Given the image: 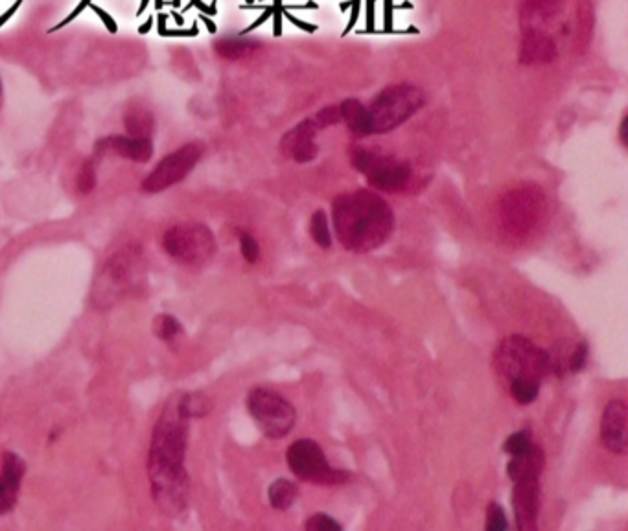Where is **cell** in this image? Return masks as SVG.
<instances>
[{
    "instance_id": "cell-32",
    "label": "cell",
    "mask_w": 628,
    "mask_h": 531,
    "mask_svg": "<svg viewBox=\"0 0 628 531\" xmlns=\"http://www.w3.org/2000/svg\"><path fill=\"white\" fill-rule=\"evenodd\" d=\"M238 240H240L242 257H244L249 264H255L256 260H258V255H260V248H258L255 238L249 235V233H244V231H242L240 236H238Z\"/></svg>"
},
{
    "instance_id": "cell-34",
    "label": "cell",
    "mask_w": 628,
    "mask_h": 531,
    "mask_svg": "<svg viewBox=\"0 0 628 531\" xmlns=\"http://www.w3.org/2000/svg\"><path fill=\"white\" fill-rule=\"evenodd\" d=\"M627 122H628V117L627 115H625V117H623V120H621V128H619V139H621V144H623V146H627L628 144Z\"/></svg>"
},
{
    "instance_id": "cell-9",
    "label": "cell",
    "mask_w": 628,
    "mask_h": 531,
    "mask_svg": "<svg viewBox=\"0 0 628 531\" xmlns=\"http://www.w3.org/2000/svg\"><path fill=\"white\" fill-rule=\"evenodd\" d=\"M163 248L172 259L187 266H203L216 253V240L209 227L201 224H179L163 236Z\"/></svg>"
},
{
    "instance_id": "cell-6",
    "label": "cell",
    "mask_w": 628,
    "mask_h": 531,
    "mask_svg": "<svg viewBox=\"0 0 628 531\" xmlns=\"http://www.w3.org/2000/svg\"><path fill=\"white\" fill-rule=\"evenodd\" d=\"M350 161L358 172L367 177L374 190L402 194L417 187L419 177L413 166L395 155L384 154L367 146H352Z\"/></svg>"
},
{
    "instance_id": "cell-26",
    "label": "cell",
    "mask_w": 628,
    "mask_h": 531,
    "mask_svg": "<svg viewBox=\"0 0 628 531\" xmlns=\"http://www.w3.org/2000/svg\"><path fill=\"white\" fill-rule=\"evenodd\" d=\"M310 235L319 248L330 249L332 246V233H330V224H328L325 211H315L310 220Z\"/></svg>"
},
{
    "instance_id": "cell-15",
    "label": "cell",
    "mask_w": 628,
    "mask_h": 531,
    "mask_svg": "<svg viewBox=\"0 0 628 531\" xmlns=\"http://www.w3.org/2000/svg\"><path fill=\"white\" fill-rule=\"evenodd\" d=\"M566 0H520V24L522 32L538 30L549 32V26L564 12Z\"/></svg>"
},
{
    "instance_id": "cell-22",
    "label": "cell",
    "mask_w": 628,
    "mask_h": 531,
    "mask_svg": "<svg viewBox=\"0 0 628 531\" xmlns=\"http://www.w3.org/2000/svg\"><path fill=\"white\" fill-rule=\"evenodd\" d=\"M124 122H126V130L131 137H140V139L152 137L153 115L146 107H129Z\"/></svg>"
},
{
    "instance_id": "cell-20",
    "label": "cell",
    "mask_w": 628,
    "mask_h": 531,
    "mask_svg": "<svg viewBox=\"0 0 628 531\" xmlns=\"http://www.w3.org/2000/svg\"><path fill=\"white\" fill-rule=\"evenodd\" d=\"M575 15H577V17H575V26H577V30H575V47H577L579 52H584V50L588 48V45H590L592 36H594V4H592L590 0H579V2H577Z\"/></svg>"
},
{
    "instance_id": "cell-17",
    "label": "cell",
    "mask_w": 628,
    "mask_h": 531,
    "mask_svg": "<svg viewBox=\"0 0 628 531\" xmlns=\"http://www.w3.org/2000/svg\"><path fill=\"white\" fill-rule=\"evenodd\" d=\"M559 56L557 39L549 32L525 30L520 39V61L525 65H546Z\"/></svg>"
},
{
    "instance_id": "cell-25",
    "label": "cell",
    "mask_w": 628,
    "mask_h": 531,
    "mask_svg": "<svg viewBox=\"0 0 628 531\" xmlns=\"http://www.w3.org/2000/svg\"><path fill=\"white\" fill-rule=\"evenodd\" d=\"M258 50V45L253 41H244V39H221L216 43V52L221 58L225 59H244L251 56L253 52Z\"/></svg>"
},
{
    "instance_id": "cell-29",
    "label": "cell",
    "mask_w": 628,
    "mask_h": 531,
    "mask_svg": "<svg viewBox=\"0 0 628 531\" xmlns=\"http://www.w3.org/2000/svg\"><path fill=\"white\" fill-rule=\"evenodd\" d=\"M304 528L308 531H341L343 526L332 519L326 513H315L310 519L306 520Z\"/></svg>"
},
{
    "instance_id": "cell-13",
    "label": "cell",
    "mask_w": 628,
    "mask_h": 531,
    "mask_svg": "<svg viewBox=\"0 0 628 531\" xmlns=\"http://www.w3.org/2000/svg\"><path fill=\"white\" fill-rule=\"evenodd\" d=\"M601 439L606 449L619 456L628 452V406L623 399L606 404L601 421Z\"/></svg>"
},
{
    "instance_id": "cell-28",
    "label": "cell",
    "mask_w": 628,
    "mask_h": 531,
    "mask_svg": "<svg viewBox=\"0 0 628 531\" xmlns=\"http://www.w3.org/2000/svg\"><path fill=\"white\" fill-rule=\"evenodd\" d=\"M533 445H535V443H533V439H531V434L525 432V430H520V432H516V434H512V436L505 439L503 450H505L509 456H518V454L527 452Z\"/></svg>"
},
{
    "instance_id": "cell-11",
    "label": "cell",
    "mask_w": 628,
    "mask_h": 531,
    "mask_svg": "<svg viewBox=\"0 0 628 531\" xmlns=\"http://www.w3.org/2000/svg\"><path fill=\"white\" fill-rule=\"evenodd\" d=\"M203 152L205 148L201 142H188L175 150L174 154L166 155L142 181V190L148 194H159L181 183L196 168Z\"/></svg>"
},
{
    "instance_id": "cell-10",
    "label": "cell",
    "mask_w": 628,
    "mask_h": 531,
    "mask_svg": "<svg viewBox=\"0 0 628 531\" xmlns=\"http://www.w3.org/2000/svg\"><path fill=\"white\" fill-rule=\"evenodd\" d=\"M247 408L256 425L260 426L264 436L269 439L288 436L297 421V413L291 402L286 401L279 393L264 388H256L249 393Z\"/></svg>"
},
{
    "instance_id": "cell-31",
    "label": "cell",
    "mask_w": 628,
    "mask_h": 531,
    "mask_svg": "<svg viewBox=\"0 0 628 531\" xmlns=\"http://www.w3.org/2000/svg\"><path fill=\"white\" fill-rule=\"evenodd\" d=\"M94 185H96V165H94V161L91 159V161H85V165L80 170L78 189H80L82 194H89V192H93Z\"/></svg>"
},
{
    "instance_id": "cell-7",
    "label": "cell",
    "mask_w": 628,
    "mask_h": 531,
    "mask_svg": "<svg viewBox=\"0 0 628 531\" xmlns=\"http://www.w3.org/2000/svg\"><path fill=\"white\" fill-rule=\"evenodd\" d=\"M546 207V196L538 187L524 185L509 190L498 203V222L503 235L524 242L542 224Z\"/></svg>"
},
{
    "instance_id": "cell-21",
    "label": "cell",
    "mask_w": 628,
    "mask_h": 531,
    "mask_svg": "<svg viewBox=\"0 0 628 531\" xmlns=\"http://www.w3.org/2000/svg\"><path fill=\"white\" fill-rule=\"evenodd\" d=\"M339 113H341V122L347 124L350 133L356 139H365L369 137V126H367V113L365 106L356 98H349L345 102L339 104Z\"/></svg>"
},
{
    "instance_id": "cell-33",
    "label": "cell",
    "mask_w": 628,
    "mask_h": 531,
    "mask_svg": "<svg viewBox=\"0 0 628 531\" xmlns=\"http://www.w3.org/2000/svg\"><path fill=\"white\" fill-rule=\"evenodd\" d=\"M94 12L98 13V15H100V19H102V21L107 24L109 32H117V23H115V21H113V19L109 17V13L104 12V10H100V8H94Z\"/></svg>"
},
{
    "instance_id": "cell-4",
    "label": "cell",
    "mask_w": 628,
    "mask_h": 531,
    "mask_svg": "<svg viewBox=\"0 0 628 531\" xmlns=\"http://www.w3.org/2000/svg\"><path fill=\"white\" fill-rule=\"evenodd\" d=\"M146 277L144 253L137 244L117 251L107 260L104 270L94 284V303L98 307H111L118 299L137 292Z\"/></svg>"
},
{
    "instance_id": "cell-35",
    "label": "cell",
    "mask_w": 628,
    "mask_h": 531,
    "mask_svg": "<svg viewBox=\"0 0 628 531\" xmlns=\"http://www.w3.org/2000/svg\"><path fill=\"white\" fill-rule=\"evenodd\" d=\"M146 6H148V0H142V6H140V12L139 13L144 12V8H146Z\"/></svg>"
},
{
    "instance_id": "cell-30",
    "label": "cell",
    "mask_w": 628,
    "mask_h": 531,
    "mask_svg": "<svg viewBox=\"0 0 628 531\" xmlns=\"http://www.w3.org/2000/svg\"><path fill=\"white\" fill-rule=\"evenodd\" d=\"M485 528L489 531H503L509 528L505 511H503L500 504L490 502L489 506H487V524H485Z\"/></svg>"
},
{
    "instance_id": "cell-24",
    "label": "cell",
    "mask_w": 628,
    "mask_h": 531,
    "mask_svg": "<svg viewBox=\"0 0 628 531\" xmlns=\"http://www.w3.org/2000/svg\"><path fill=\"white\" fill-rule=\"evenodd\" d=\"M212 406L214 404H212L210 397H207L205 393H188V395H183L177 401L179 412L183 413L187 419L209 415L212 412Z\"/></svg>"
},
{
    "instance_id": "cell-23",
    "label": "cell",
    "mask_w": 628,
    "mask_h": 531,
    "mask_svg": "<svg viewBox=\"0 0 628 531\" xmlns=\"http://www.w3.org/2000/svg\"><path fill=\"white\" fill-rule=\"evenodd\" d=\"M268 496L271 508L286 511V509H290L295 504V500L299 496V487H297L295 482H290L286 478H280V480L271 484Z\"/></svg>"
},
{
    "instance_id": "cell-27",
    "label": "cell",
    "mask_w": 628,
    "mask_h": 531,
    "mask_svg": "<svg viewBox=\"0 0 628 531\" xmlns=\"http://www.w3.org/2000/svg\"><path fill=\"white\" fill-rule=\"evenodd\" d=\"M153 329L155 334L163 340V342H172L179 334H181V323L174 318V316H168V314H161L155 319L153 323Z\"/></svg>"
},
{
    "instance_id": "cell-1",
    "label": "cell",
    "mask_w": 628,
    "mask_h": 531,
    "mask_svg": "<svg viewBox=\"0 0 628 531\" xmlns=\"http://www.w3.org/2000/svg\"><path fill=\"white\" fill-rule=\"evenodd\" d=\"M187 443L188 419L179 412L177 402H170L153 428L148 454V478L155 504L170 517H179L188 504Z\"/></svg>"
},
{
    "instance_id": "cell-2",
    "label": "cell",
    "mask_w": 628,
    "mask_h": 531,
    "mask_svg": "<svg viewBox=\"0 0 628 531\" xmlns=\"http://www.w3.org/2000/svg\"><path fill=\"white\" fill-rule=\"evenodd\" d=\"M332 218L339 242L354 253H369L384 246L395 229L391 205L373 190L339 194L332 201Z\"/></svg>"
},
{
    "instance_id": "cell-36",
    "label": "cell",
    "mask_w": 628,
    "mask_h": 531,
    "mask_svg": "<svg viewBox=\"0 0 628 531\" xmlns=\"http://www.w3.org/2000/svg\"><path fill=\"white\" fill-rule=\"evenodd\" d=\"M0 95H2V82H0Z\"/></svg>"
},
{
    "instance_id": "cell-12",
    "label": "cell",
    "mask_w": 628,
    "mask_h": 531,
    "mask_svg": "<svg viewBox=\"0 0 628 531\" xmlns=\"http://www.w3.org/2000/svg\"><path fill=\"white\" fill-rule=\"evenodd\" d=\"M319 131L321 128L315 122V118H306L303 122H299L295 128L284 133V137L280 141V152L286 155L288 159H293L295 163H301V165L314 161L319 154V146L315 142Z\"/></svg>"
},
{
    "instance_id": "cell-19",
    "label": "cell",
    "mask_w": 628,
    "mask_h": 531,
    "mask_svg": "<svg viewBox=\"0 0 628 531\" xmlns=\"http://www.w3.org/2000/svg\"><path fill=\"white\" fill-rule=\"evenodd\" d=\"M544 465H546L544 450L533 445L524 454L511 456V461L507 465V474H509L512 482H518L524 478H540V474L544 471Z\"/></svg>"
},
{
    "instance_id": "cell-5",
    "label": "cell",
    "mask_w": 628,
    "mask_h": 531,
    "mask_svg": "<svg viewBox=\"0 0 628 531\" xmlns=\"http://www.w3.org/2000/svg\"><path fill=\"white\" fill-rule=\"evenodd\" d=\"M426 104L419 87L411 83H395L385 87L365 106L369 135H384L400 128L415 117Z\"/></svg>"
},
{
    "instance_id": "cell-18",
    "label": "cell",
    "mask_w": 628,
    "mask_h": 531,
    "mask_svg": "<svg viewBox=\"0 0 628 531\" xmlns=\"http://www.w3.org/2000/svg\"><path fill=\"white\" fill-rule=\"evenodd\" d=\"M26 465L24 461L12 452L2 456V471H0V515L8 513L15 506L19 487L23 482Z\"/></svg>"
},
{
    "instance_id": "cell-8",
    "label": "cell",
    "mask_w": 628,
    "mask_h": 531,
    "mask_svg": "<svg viewBox=\"0 0 628 531\" xmlns=\"http://www.w3.org/2000/svg\"><path fill=\"white\" fill-rule=\"evenodd\" d=\"M286 461L291 472L308 484L339 485L345 484L350 478L349 472L334 469L328 463L325 452L314 439H297L291 443L286 452Z\"/></svg>"
},
{
    "instance_id": "cell-14",
    "label": "cell",
    "mask_w": 628,
    "mask_h": 531,
    "mask_svg": "<svg viewBox=\"0 0 628 531\" xmlns=\"http://www.w3.org/2000/svg\"><path fill=\"white\" fill-rule=\"evenodd\" d=\"M514 517L520 531H535L538 526V511H540V485L538 478H524L514 482Z\"/></svg>"
},
{
    "instance_id": "cell-3",
    "label": "cell",
    "mask_w": 628,
    "mask_h": 531,
    "mask_svg": "<svg viewBox=\"0 0 628 531\" xmlns=\"http://www.w3.org/2000/svg\"><path fill=\"white\" fill-rule=\"evenodd\" d=\"M494 369L518 404L536 401L542 380L551 375V360L546 349L525 336H509L494 353Z\"/></svg>"
},
{
    "instance_id": "cell-16",
    "label": "cell",
    "mask_w": 628,
    "mask_h": 531,
    "mask_svg": "<svg viewBox=\"0 0 628 531\" xmlns=\"http://www.w3.org/2000/svg\"><path fill=\"white\" fill-rule=\"evenodd\" d=\"M98 155H118L135 163H148L152 159L153 144L150 139H140L131 135H111L96 144Z\"/></svg>"
}]
</instances>
